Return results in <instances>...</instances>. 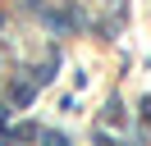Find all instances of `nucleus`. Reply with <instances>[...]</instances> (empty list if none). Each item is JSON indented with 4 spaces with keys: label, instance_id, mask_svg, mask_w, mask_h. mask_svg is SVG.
Here are the masks:
<instances>
[{
    "label": "nucleus",
    "instance_id": "obj_1",
    "mask_svg": "<svg viewBox=\"0 0 151 146\" xmlns=\"http://www.w3.org/2000/svg\"><path fill=\"white\" fill-rule=\"evenodd\" d=\"M14 100H19V105H28V100H32V87H28V82H19V87H14Z\"/></svg>",
    "mask_w": 151,
    "mask_h": 146
}]
</instances>
